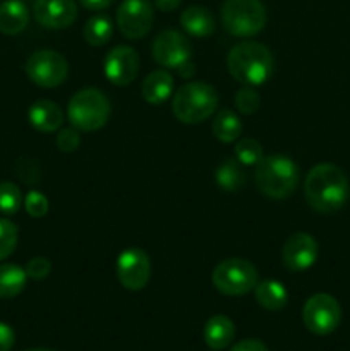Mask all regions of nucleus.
Here are the masks:
<instances>
[{
    "mask_svg": "<svg viewBox=\"0 0 350 351\" xmlns=\"http://www.w3.org/2000/svg\"><path fill=\"white\" fill-rule=\"evenodd\" d=\"M350 185L345 171L331 163L316 165L304 182V195L314 211L329 215L349 201Z\"/></svg>",
    "mask_w": 350,
    "mask_h": 351,
    "instance_id": "1",
    "label": "nucleus"
},
{
    "mask_svg": "<svg viewBox=\"0 0 350 351\" xmlns=\"http://www.w3.org/2000/svg\"><path fill=\"white\" fill-rule=\"evenodd\" d=\"M273 55L270 48L257 41H242L232 47L226 67L235 81L247 86H261L273 74Z\"/></svg>",
    "mask_w": 350,
    "mask_h": 351,
    "instance_id": "2",
    "label": "nucleus"
},
{
    "mask_svg": "<svg viewBox=\"0 0 350 351\" xmlns=\"http://www.w3.org/2000/svg\"><path fill=\"white\" fill-rule=\"evenodd\" d=\"M256 185L270 199H287L294 194L299 182V168L294 160L283 154L264 156L256 165Z\"/></svg>",
    "mask_w": 350,
    "mask_h": 351,
    "instance_id": "3",
    "label": "nucleus"
},
{
    "mask_svg": "<svg viewBox=\"0 0 350 351\" xmlns=\"http://www.w3.org/2000/svg\"><path fill=\"white\" fill-rule=\"evenodd\" d=\"M218 106V93L211 84L192 81L182 86L174 96L172 112L182 123H201L208 120Z\"/></svg>",
    "mask_w": 350,
    "mask_h": 351,
    "instance_id": "4",
    "label": "nucleus"
},
{
    "mask_svg": "<svg viewBox=\"0 0 350 351\" xmlns=\"http://www.w3.org/2000/svg\"><path fill=\"white\" fill-rule=\"evenodd\" d=\"M67 119L81 132L100 130L110 119L108 98L96 88L81 89L69 101Z\"/></svg>",
    "mask_w": 350,
    "mask_h": 351,
    "instance_id": "5",
    "label": "nucleus"
},
{
    "mask_svg": "<svg viewBox=\"0 0 350 351\" xmlns=\"http://www.w3.org/2000/svg\"><path fill=\"white\" fill-rule=\"evenodd\" d=\"M220 17L230 34L249 38L263 31L268 16L261 0H225Z\"/></svg>",
    "mask_w": 350,
    "mask_h": 351,
    "instance_id": "6",
    "label": "nucleus"
},
{
    "mask_svg": "<svg viewBox=\"0 0 350 351\" xmlns=\"http://www.w3.org/2000/svg\"><path fill=\"white\" fill-rule=\"evenodd\" d=\"M211 283L220 293L240 297L256 288L259 283L257 269L253 263L242 257H230L216 264L211 274Z\"/></svg>",
    "mask_w": 350,
    "mask_h": 351,
    "instance_id": "7",
    "label": "nucleus"
},
{
    "mask_svg": "<svg viewBox=\"0 0 350 351\" xmlns=\"http://www.w3.org/2000/svg\"><path fill=\"white\" fill-rule=\"evenodd\" d=\"M26 75L40 88H57L67 79L69 64L64 55L54 50H38L24 65Z\"/></svg>",
    "mask_w": 350,
    "mask_h": 351,
    "instance_id": "8",
    "label": "nucleus"
},
{
    "mask_svg": "<svg viewBox=\"0 0 350 351\" xmlns=\"http://www.w3.org/2000/svg\"><path fill=\"white\" fill-rule=\"evenodd\" d=\"M302 321L312 335H331L342 321V308L331 295L316 293L305 302L304 311H302Z\"/></svg>",
    "mask_w": 350,
    "mask_h": 351,
    "instance_id": "9",
    "label": "nucleus"
},
{
    "mask_svg": "<svg viewBox=\"0 0 350 351\" xmlns=\"http://www.w3.org/2000/svg\"><path fill=\"white\" fill-rule=\"evenodd\" d=\"M154 12L150 0H124L117 9V26L127 40H141L153 26Z\"/></svg>",
    "mask_w": 350,
    "mask_h": 351,
    "instance_id": "10",
    "label": "nucleus"
},
{
    "mask_svg": "<svg viewBox=\"0 0 350 351\" xmlns=\"http://www.w3.org/2000/svg\"><path fill=\"white\" fill-rule=\"evenodd\" d=\"M120 285L130 291L143 290L151 276L150 257L141 249H126L119 254L115 264Z\"/></svg>",
    "mask_w": 350,
    "mask_h": 351,
    "instance_id": "11",
    "label": "nucleus"
},
{
    "mask_svg": "<svg viewBox=\"0 0 350 351\" xmlns=\"http://www.w3.org/2000/svg\"><path fill=\"white\" fill-rule=\"evenodd\" d=\"M151 53L156 64L167 69H178L191 60V45L187 38L175 29H165L154 38Z\"/></svg>",
    "mask_w": 350,
    "mask_h": 351,
    "instance_id": "12",
    "label": "nucleus"
},
{
    "mask_svg": "<svg viewBox=\"0 0 350 351\" xmlns=\"http://www.w3.org/2000/svg\"><path fill=\"white\" fill-rule=\"evenodd\" d=\"M139 55L127 45L112 48L105 57L103 72L106 79L115 86H127L139 74Z\"/></svg>",
    "mask_w": 350,
    "mask_h": 351,
    "instance_id": "13",
    "label": "nucleus"
},
{
    "mask_svg": "<svg viewBox=\"0 0 350 351\" xmlns=\"http://www.w3.org/2000/svg\"><path fill=\"white\" fill-rule=\"evenodd\" d=\"M318 259V242L309 233H294L281 249V263L292 273H302L314 266Z\"/></svg>",
    "mask_w": 350,
    "mask_h": 351,
    "instance_id": "14",
    "label": "nucleus"
},
{
    "mask_svg": "<svg viewBox=\"0 0 350 351\" xmlns=\"http://www.w3.org/2000/svg\"><path fill=\"white\" fill-rule=\"evenodd\" d=\"M33 16L47 29H64L74 24L78 3L74 0H34Z\"/></svg>",
    "mask_w": 350,
    "mask_h": 351,
    "instance_id": "15",
    "label": "nucleus"
},
{
    "mask_svg": "<svg viewBox=\"0 0 350 351\" xmlns=\"http://www.w3.org/2000/svg\"><path fill=\"white\" fill-rule=\"evenodd\" d=\"M27 120L38 132L50 134L62 127L64 122V112L60 106L50 99H38L27 110Z\"/></svg>",
    "mask_w": 350,
    "mask_h": 351,
    "instance_id": "16",
    "label": "nucleus"
},
{
    "mask_svg": "<svg viewBox=\"0 0 350 351\" xmlns=\"http://www.w3.org/2000/svg\"><path fill=\"white\" fill-rule=\"evenodd\" d=\"M30 23V10L21 0H5L0 3V33L19 34Z\"/></svg>",
    "mask_w": 350,
    "mask_h": 351,
    "instance_id": "17",
    "label": "nucleus"
},
{
    "mask_svg": "<svg viewBox=\"0 0 350 351\" xmlns=\"http://www.w3.org/2000/svg\"><path fill=\"white\" fill-rule=\"evenodd\" d=\"M174 91V77L167 71H154L148 75L141 86L144 101L150 105H161L167 101Z\"/></svg>",
    "mask_w": 350,
    "mask_h": 351,
    "instance_id": "18",
    "label": "nucleus"
},
{
    "mask_svg": "<svg viewBox=\"0 0 350 351\" xmlns=\"http://www.w3.org/2000/svg\"><path fill=\"white\" fill-rule=\"evenodd\" d=\"M202 338L211 350H223L235 338V326L226 315H213L202 329Z\"/></svg>",
    "mask_w": 350,
    "mask_h": 351,
    "instance_id": "19",
    "label": "nucleus"
},
{
    "mask_svg": "<svg viewBox=\"0 0 350 351\" xmlns=\"http://www.w3.org/2000/svg\"><path fill=\"white\" fill-rule=\"evenodd\" d=\"M180 24L191 36L206 38L215 31V17L206 7L191 5L182 12Z\"/></svg>",
    "mask_w": 350,
    "mask_h": 351,
    "instance_id": "20",
    "label": "nucleus"
},
{
    "mask_svg": "<svg viewBox=\"0 0 350 351\" xmlns=\"http://www.w3.org/2000/svg\"><path fill=\"white\" fill-rule=\"evenodd\" d=\"M254 298L257 304L270 312H278L287 305L288 302V291L280 281L277 280H266L259 281L254 288Z\"/></svg>",
    "mask_w": 350,
    "mask_h": 351,
    "instance_id": "21",
    "label": "nucleus"
},
{
    "mask_svg": "<svg viewBox=\"0 0 350 351\" xmlns=\"http://www.w3.org/2000/svg\"><path fill=\"white\" fill-rule=\"evenodd\" d=\"M27 274L17 264H2L0 266V298H14L26 287Z\"/></svg>",
    "mask_w": 350,
    "mask_h": 351,
    "instance_id": "22",
    "label": "nucleus"
},
{
    "mask_svg": "<svg viewBox=\"0 0 350 351\" xmlns=\"http://www.w3.org/2000/svg\"><path fill=\"white\" fill-rule=\"evenodd\" d=\"M211 130L216 139L222 141V143H233L242 134V122L237 117V113H233L232 110L223 108L216 113Z\"/></svg>",
    "mask_w": 350,
    "mask_h": 351,
    "instance_id": "23",
    "label": "nucleus"
},
{
    "mask_svg": "<svg viewBox=\"0 0 350 351\" xmlns=\"http://www.w3.org/2000/svg\"><path fill=\"white\" fill-rule=\"evenodd\" d=\"M113 24L108 16H93L86 21L82 36L91 47H103L112 40Z\"/></svg>",
    "mask_w": 350,
    "mask_h": 351,
    "instance_id": "24",
    "label": "nucleus"
},
{
    "mask_svg": "<svg viewBox=\"0 0 350 351\" xmlns=\"http://www.w3.org/2000/svg\"><path fill=\"white\" fill-rule=\"evenodd\" d=\"M215 180L223 191L237 192L246 184V173L240 170V165L237 160H225L218 165L215 171Z\"/></svg>",
    "mask_w": 350,
    "mask_h": 351,
    "instance_id": "25",
    "label": "nucleus"
},
{
    "mask_svg": "<svg viewBox=\"0 0 350 351\" xmlns=\"http://www.w3.org/2000/svg\"><path fill=\"white\" fill-rule=\"evenodd\" d=\"M264 158L263 147L256 139L244 137L235 146V160L244 167H256Z\"/></svg>",
    "mask_w": 350,
    "mask_h": 351,
    "instance_id": "26",
    "label": "nucleus"
},
{
    "mask_svg": "<svg viewBox=\"0 0 350 351\" xmlns=\"http://www.w3.org/2000/svg\"><path fill=\"white\" fill-rule=\"evenodd\" d=\"M23 194L12 182H0V213L5 216L16 215L23 206Z\"/></svg>",
    "mask_w": 350,
    "mask_h": 351,
    "instance_id": "27",
    "label": "nucleus"
},
{
    "mask_svg": "<svg viewBox=\"0 0 350 351\" xmlns=\"http://www.w3.org/2000/svg\"><path fill=\"white\" fill-rule=\"evenodd\" d=\"M17 239L19 232L16 223L7 218H0V261L7 259L16 250Z\"/></svg>",
    "mask_w": 350,
    "mask_h": 351,
    "instance_id": "28",
    "label": "nucleus"
},
{
    "mask_svg": "<svg viewBox=\"0 0 350 351\" xmlns=\"http://www.w3.org/2000/svg\"><path fill=\"white\" fill-rule=\"evenodd\" d=\"M261 105V98L253 88H242L235 95V106L244 115H253Z\"/></svg>",
    "mask_w": 350,
    "mask_h": 351,
    "instance_id": "29",
    "label": "nucleus"
},
{
    "mask_svg": "<svg viewBox=\"0 0 350 351\" xmlns=\"http://www.w3.org/2000/svg\"><path fill=\"white\" fill-rule=\"evenodd\" d=\"M24 208H26L27 215L31 218H43L48 213L50 204H48V199L41 192L30 191L26 194V197H24Z\"/></svg>",
    "mask_w": 350,
    "mask_h": 351,
    "instance_id": "30",
    "label": "nucleus"
},
{
    "mask_svg": "<svg viewBox=\"0 0 350 351\" xmlns=\"http://www.w3.org/2000/svg\"><path fill=\"white\" fill-rule=\"evenodd\" d=\"M81 130H78L75 127H67V129H62L57 136V147L62 153H72L79 147L81 144Z\"/></svg>",
    "mask_w": 350,
    "mask_h": 351,
    "instance_id": "31",
    "label": "nucleus"
},
{
    "mask_svg": "<svg viewBox=\"0 0 350 351\" xmlns=\"http://www.w3.org/2000/svg\"><path fill=\"white\" fill-rule=\"evenodd\" d=\"M51 271V263L47 257H33V259L27 261L26 264V274L27 278H33V280H45V278L50 274Z\"/></svg>",
    "mask_w": 350,
    "mask_h": 351,
    "instance_id": "32",
    "label": "nucleus"
},
{
    "mask_svg": "<svg viewBox=\"0 0 350 351\" xmlns=\"http://www.w3.org/2000/svg\"><path fill=\"white\" fill-rule=\"evenodd\" d=\"M14 343H16V335H14L12 328L0 322V351H10Z\"/></svg>",
    "mask_w": 350,
    "mask_h": 351,
    "instance_id": "33",
    "label": "nucleus"
},
{
    "mask_svg": "<svg viewBox=\"0 0 350 351\" xmlns=\"http://www.w3.org/2000/svg\"><path fill=\"white\" fill-rule=\"evenodd\" d=\"M230 351H268V348L259 339H244V341L233 345Z\"/></svg>",
    "mask_w": 350,
    "mask_h": 351,
    "instance_id": "34",
    "label": "nucleus"
},
{
    "mask_svg": "<svg viewBox=\"0 0 350 351\" xmlns=\"http://www.w3.org/2000/svg\"><path fill=\"white\" fill-rule=\"evenodd\" d=\"M112 2L113 0H79V3L88 10H103L112 5Z\"/></svg>",
    "mask_w": 350,
    "mask_h": 351,
    "instance_id": "35",
    "label": "nucleus"
},
{
    "mask_svg": "<svg viewBox=\"0 0 350 351\" xmlns=\"http://www.w3.org/2000/svg\"><path fill=\"white\" fill-rule=\"evenodd\" d=\"M182 3V0H154V5L163 12H172Z\"/></svg>",
    "mask_w": 350,
    "mask_h": 351,
    "instance_id": "36",
    "label": "nucleus"
},
{
    "mask_svg": "<svg viewBox=\"0 0 350 351\" xmlns=\"http://www.w3.org/2000/svg\"><path fill=\"white\" fill-rule=\"evenodd\" d=\"M177 71H178V74L182 75V77L189 79V77H192V75H194L196 67H194V64H192V62L189 60V62H185L184 65H180V67H178Z\"/></svg>",
    "mask_w": 350,
    "mask_h": 351,
    "instance_id": "37",
    "label": "nucleus"
},
{
    "mask_svg": "<svg viewBox=\"0 0 350 351\" xmlns=\"http://www.w3.org/2000/svg\"><path fill=\"white\" fill-rule=\"evenodd\" d=\"M26 351H51V350H47V348H33V350H26Z\"/></svg>",
    "mask_w": 350,
    "mask_h": 351,
    "instance_id": "38",
    "label": "nucleus"
}]
</instances>
